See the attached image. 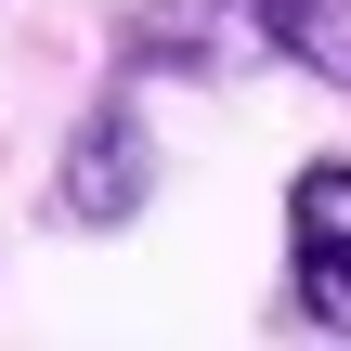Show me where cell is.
Here are the masks:
<instances>
[{
    "label": "cell",
    "instance_id": "4",
    "mask_svg": "<svg viewBox=\"0 0 351 351\" xmlns=\"http://www.w3.org/2000/svg\"><path fill=\"white\" fill-rule=\"evenodd\" d=\"M247 39H261V52H287L300 78L351 91V0H247Z\"/></svg>",
    "mask_w": 351,
    "mask_h": 351
},
{
    "label": "cell",
    "instance_id": "3",
    "mask_svg": "<svg viewBox=\"0 0 351 351\" xmlns=\"http://www.w3.org/2000/svg\"><path fill=\"white\" fill-rule=\"evenodd\" d=\"M261 39H247V0H130L117 13V78H234Z\"/></svg>",
    "mask_w": 351,
    "mask_h": 351
},
{
    "label": "cell",
    "instance_id": "2",
    "mask_svg": "<svg viewBox=\"0 0 351 351\" xmlns=\"http://www.w3.org/2000/svg\"><path fill=\"white\" fill-rule=\"evenodd\" d=\"M287 313L351 339V156H313L287 182Z\"/></svg>",
    "mask_w": 351,
    "mask_h": 351
},
{
    "label": "cell",
    "instance_id": "1",
    "mask_svg": "<svg viewBox=\"0 0 351 351\" xmlns=\"http://www.w3.org/2000/svg\"><path fill=\"white\" fill-rule=\"evenodd\" d=\"M143 208H156V117H143L130 78H117V91L78 104V130H65V156H52V221H65V234H130Z\"/></svg>",
    "mask_w": 351,
    "mask_h": 351
}]
</instances>
